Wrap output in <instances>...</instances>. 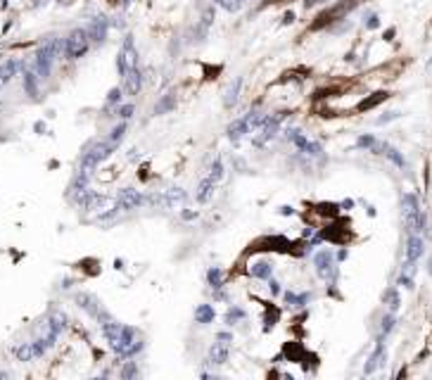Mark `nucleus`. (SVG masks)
<instances>
[{
  "label": "nucleus",
  "instance_id": "obj_1",
  "mask_svg": "<svg viewBox=\"0 0 432 380\" xmlns=\"http://www.w3.org/2000/svg\"><path fill=\"white\" fill-rule=\"evenodd\" d=\"M112 150H114V143H112V140H107V143H93L88 152L83 154L81 169L90 173L100 162H102V159H107L109 154H112Z\"/></svg>",
  "mask_w": 432,
  "mask_h": 380
},
{
  "label": "nucleus",
  "instance_id": "obj_2",
  "mask_svg": "<svg viewBox=\"0 0 432 380\" xmlns=\"http://www.w3.org/2000/svg\"><path fill=\"white\" fill-rule=\"evenodd\" d=\"M88 43H90L88 31L76 29V31H72V34H69V38H67V48H64V53H67V57H69V60H79V57H81V55L88 50Z\"/></svg>",
  "mask_w": 432,
  "mask_h": 380
},
{
  "label": "nucleus",
  "instance_id": "obj_3",
  "mask_svg": "<svg viewBox=\"0 0 432 380\" xmlns=\"http://www.w3.org/2000/svg\"><path fill=\"white\" fill-rule=\"evenodd\" d=\"M45 349H48V344L43 340H38V342H24V344H19V347H15V356H17L19 361H34L38 356H43Z\"/></svg>",
  "mask_w": 432,
  "mask_h": 380
},
{
  "label": "nucleus",
  "instance_id": "obj_4",
  "mask_svg": "<svg viewBox=\"0 0 432 380\" xmlns=\"http://www.w3.org/2000/svg\"><path fill=\"white\" fill-rule=\"evenodd\" d=\"M333 259L335 257L328 252V250H323V252L316 254V273H318V278H323V281H333L335 278Z\"/></svg>",
  "mask_w": 432,
  "mask_h": 380
},
{
  "label": "nucleus",
  "instance_id": "obj_5",
  "mask_svg": "<svg viewBox=\"0 0 432 380\" xmlns=\"http://www.w3.org/2000/svg\"><path fill=\"white\" fill-rule=\"evenodd\" d=\"M117 202H119V209H138L140 205H145V198L133 188H121L117 195Z\"/></svg>",
  "mask_w": 432,
  "mask_h": 380
},
{
  "label": "nucleus",
  "instance_id": "obj_6",
  "mask_svg": "<svg viewBox=\"0 0 432 380\" xmlns=\"http://www.w3.org/2000/svg\"><path fill=\"white\" fill-rule=\"evenodd\" d=\"M88 36H90V41L102 43V41H105V36H107V19H105V17H95V19H93V22H90V27H88Z\"/></svg>",
  "mask_w": 432,
  "mask_h": 380
},
{
  "label": "nucleus",
  "instance_id": "obj_7",
  "mask_svg": "<svg viewBox=\"0 0 432 380\" xmlns=\"http://www.w3.org/2000/svg\"><path fill=\"white\" fill-rule=\"evenodd\" d=\"M140 86H143L140 72H138V69H128V72L124 74V91H126L128 95H138Z\"/></svg>",
  "mask_w": 432,
  "mask_h": 380
},
{
  "label": "nucleus",
  "instance_id": "obj_8",
  "mask_svg": "<svg viewBox=\"0 0 432 380\" xmlns=\"http://www.w3.org/2000/svg\"><path fill=\"white\" fill-rule=\"evenodd\" d=\"M250 128H252V126H250L247 117H245V119H235L233 124L228 126V138H231L233 143H238V140H240L245 133H250Z\"/></svg>",
  "mask_w": 432,
  "mask_h": 380
},
{
  "label": "nucleus",
  "instance_id": "obj_9",
  "mask_svg": "<svg viewBox=\"0 0 432 380\" xmlns=\"http://www.w3.org/2000/svg\"><path fill=\"white\" fill-rule=\"evenodd\" d=\"M420 254H423V240L415 236V233H411L408 243H406V259L415 262V259H420Z\"/></svg>",
  "mask_w": 432,
  "mask_h": 380
},
{
  "label": "nucleus",
  "instance_id": "obj_10",
  "mask_svg": "<svg viewBox=\"0 0 432 380\" xmlns=\"http://www.w3.org/2000/svg\"><path fill=\"white\" fill-rule=\"evenodd\" d=\"M185 190L180 188H169L164 190V207H180V205H185Z\"/></svg>",
  "mask_w": 432,
  "mask_h": 380
},
{
  "label": "nucleus",
  "instance_id": "obj_11",
  "mask_svg": "<svg viewBox=\"0 0 432 380\" xmlns=\"http://www.w3.org/2000/svg\"><path fill=\"white\" fill-rule=\"evenodd\" d=\"M382 363H385V344L380 342L378 347H375V352L370 354V359H368V363H366V368H363V371L370 375V373L375 371V368H380Z\"/></svg>",
  "mask_w": 432,
  "mask_h": 380
},
{
  "label": "nucleus",
  "instance_id": "obj_12",
  "mask_svg": "<svg viewBox=\"0 0 432 380\" xmlns=\"http://www.w3.org/2000/svg\"><path fill=\"white\" fill-rule=\"evenodd\" d=\"M211 195H214V181H211V178L199 181V185H197V202H199V205L209 202V200H211Z\"/></svg>",
  "mask_w": 432,
  "mask_h": 380
},
{
  "label": "nucleus",
  "instance_id": "obj_13",
  "mask_svg": "<svg viewBox=\"0 0 432 380\" xmlns=\"http://www.w3.org/2000/svg\"><path fill=\"white\" fill-rule=\"evenodd\" d=\"M228 359V349H226L224 342H216L211 349H209V361L214 363V366H221V363Z\"/></svg>",
  "mask_w": 432,
  "mask_h": 380
},
{
  "label": "nucleus",
  "instance_id": "obj_14",
  "mask_svg": "<svg viewBox=\"0 0 432 380\" xmlns=\"http://www.w3.org/2000/svg\"><path fill=\"white\" fill-rule=\"evenodd\" d=\"M240 88H243V79H235V81L228 86V91H226V98H224V105H226V107H233L235 102H238Z\"/></svg>",
  "mask_w": 432,
  "mask_h": 380
},
{
  "label": "nucleus",
  "instance_id": "obj_15",
  "mask_svg": "<svg viewBox=\"0 0 432 380\" xmlns=\"http://www.w3.org/2000/svg\"><path fill=\"white\" fill-rule=\"evenodd\" d=\"M401 209H404V219L418 214V212H420V209H418V198H415V195H404V198H401Z\"/></svg>",
  "mask_w": 432,
  "mask_h": 380
},
{
  "label": "nucleus",
  "instance_id": "obj_16",
  "mask_svg": "<svg viewBox=\"0 0 432 380\" xmlns=\"http://www.w3.org/2000/svg\"><path fill=\"white\" fill-rule=\"evenodd\" d=\"M214 309H211V304H199L197 309H195V321L197 323H211L214 321Z\"/></svg>",
  "mask_w": 432,
  "mask_h": 380
},
{
  "label": "nucleus",
  "instance_id": "obj_17",
  "mask_svg": "<svg viewBox=\"0 0 432 380\" xmlns=\"http://www.w3.org/2000/svg\"><path fill=\"white\" fill-rule=\"evenodd\" d=\"M76 302H79L88 314H93V316L100 314V307H98V302H95V297H90V295H76Z\"/></svg>",
  "mask_w": 432,
  "mask_h": 380
},
{
  "label": "nucleus",
  "instance_id": "obj_18",
  "mask_svg": "<svg viewBox=\"0 0 432 380\" xmlns=\"http://www.w3.org/2000/svg\"><path fill=\"white\" fill-rule=\"evenodd\" d=\"M382 100H387V93L385 91H380V93H373L370 98H366L363 102L359 105V112H366V109H370V107H375V105H380Z\"/></svg>",
  "mask_w": 432,
  "mask_h": 380
},
{
  "label": "nucleus",
  "instance_id": "obj_19",
  "mask_svg": "<svg viewBox=\"0 0 432 380\" xmlns=\"http://www.w3.org/2000/svg\"><path fill=\"white\" fill-rule=\"evenodd\" d=\"M48 326L53 328L55 333H60V330H64V326H67V316H64L62 311H53L50 318H48Z\"/></svg>",
  "mask_w": 432,
  "mask_h": 380
},
{
  "label": "nucleus",
  "instance_id": "obj_20",
  "mask_svg": "<svg viewBox=\"0 0 432 380\" xmlns=\"http://www.w3.org/2000/svg\"><path fill=\"white\" fill-rule=\"evenodd\" d=\"M24 88H27V93L34 98L38 93V86H36V72L34 69H29V72H24Z\"/></svg>",
  "mask_w": 432,
  "mask_h": 380
},
{
  "label": "nucleus",
  "instance_id": "obj_21",
  "mask_svg": "<svg viewBox=\"0 0 432 380\" xmlns=\"http://www.w3.org/2000/svg\"><path fill=\"white\" fill-rule=\"evenodd\" d=\"M250 271H252V276H257V278H269L271 276V264L269 262H254Z\"/></svg>",
  "mask_w": 432,
  "mask_h": 380
},
{
  "label": "nucleus",
  "instance_id": "obj_22",
  "mask_svg": "<svg viewBox=\"0 0 432 380\" xmlns=\"http://www.w3.org/2000/svg\"><path fill=\"white\" fill-rule=\"evenodd\" d=\"M17 69H19V62H15V60H8V62L0 67V76L5 79V83H8L10 79L15 76V74H17Z\"/></svg>",
  "mask_w": 432,
  "mask_h": 380
},
{
  "label": "nucleus",
  "instance_id": "obj_23",
  "mask_svg": "<svg viewBox=\"0 0 432 380\" xmlns=\"http://www.w3.org/2000/svg\"><path fill=\"white\" fill-rule=\"evenodd\" d=\"M207 281H209V285H211V288H221V285H224V271H221V269H209L207 271Z\"/></svg>",
  "mask_w": 432,
  "mask_h": 380
},
{
  "label": "nucleus",
  "instance_id": "obj_24",
  "mask_svg": "<svg viewBox=\"0 0 432 380\" xmlns=\"http://www.w3.org/2000/svg\"><path fill=\"white\" fill-rule=\"evenodd\" d=\"M173 105H176L173 95H169V98H162V100H159V105L154 107V114H164V112H171Z\"/></svg>",
  "mask_w": 432,
  "mask_h": 380
},
{
  "label": "nucleus",
  "instance_id": "obj_25",
  "mask_svg": "<svg viewBox=\"0 0 432 380\" xmlns=\"http://www.w3.org/2000/svg\"><path fill=\"white\" fill-rule=\"evenodd\" d=\"M207 178H211V181H214V183L224 181V164L219 162V159H216V162L211 164V171H209V176H207Z\"/></svg>",
  "mask_w": 432,
  "mask_h": 380
},
{
  "label": "nucleus",
  "instance_id": "obj_26",
  "mask_svg": "<svg viewBox=\"0 0 432 380\" xmlns=\"http://www.w3.org/2000/svg\"><path fill=\"white\" fill-rule=\"evenodd\" d=\"M385 304H387L392 311H396V309H399V292H396L394 288L385 292Z\"/></svg>",
  "mask_w": 432,
  "mask_h": 380
},
{
  "label": "nucleus",
  "instance_id": "obj_27",
  "mask_svg": "<svg viewBox=\"0 0 432 380\" xmlns=\"http://www.w3.org/2000/svg\"><path fill=\"white\" fill-rule=\"evenodd\" d=\"M385 154H387V157L396 164V166H401V169L406 166V159L401 157V154H399V150H394V147H389V145H387V147H385Z\"/></svg>",
  "mask_w": 432,
  "mask_h": 380
},
{
  "label": "nucleus",
  "instance_id": "obj_28",
  "mask_svg": "<svg viewBox=\"0 0 432 380\" xmlns=\"http://www.w3.org/2000/svg\"><path fill=\"white\" fill-rule=\"evenodd\" d=\"M394 316H392V314H387V316L382 318V326H380V340H382V337H385V335L389 333V330H392V328H394Z\"/></svg>",
  "mask_w": 432,
  "mask_h": 380
},
{
  "label": "nucleus",
  "instance_id": "obj_29",
  "mask_svg": "<svg viewBox=\"0 0 432 380\" xmlns=\"http://www.w3.org/2000/svg\"><path fill=\"white\" fill-rule=\"evenodd\" d=\"M264 245H273L271 250H285L290 243L285 240V238H266V240H264Z\"/></svg>",
  "mask_w": 432,
  "mask_h": 380
},
{
  "label": "nucleus",
  "instance_id": "obj_30",
  "mask_svg": "<svg viewBox=\"0 0 432 380\" xmlns=\"http://www.w3.org/2000/svg\"><path fill=\"white\" fill-rule=\"evenodd\" d=\"M238 318H245V311L243 309H238V307H233L228 314H226V323H235Z\"/></svg>",
  "mask_w": 432,
  "mask_h": 380
},
{
  "label": "nucleus",
  "instance_id": "obj_31",
  "mask_svg": "<svg viewBox=\"0 0 432 380\" xmlns=\"http://www.w3.org/2000/svg\"><path fill=\"white\" fill-rule=\"evenodd\" d=\"M285 299H288V304H292V307H302L306 299H309V295H302V297H297V295L288 292V295H285Z\"/></svg>",
  "mask_w": 432,
  "mask_h": 380
},
{
  "label": "nucleus",
  "instance_id": "obj_32",
  "mask_svg": "<svg viewBox=\"0 0 432 380\" xmlns=\"http://www.w3.org/2000/svg\"><path fill=\"white\" fill-rule=\"evenodd\" d=\"M124 133H126V124H119V126L114 128V131H112V136H109V140H112V143L117 145L119 140L124 138Z\"/></svg>",
  "mask_w": 432,
  "mask_h": 380
},
{
  "label": "nucleus",
  "instance_id": "obj_33",
  "mask_svg": "<svg viewBox=\"0 0 432 380\" xmlns=\"http://www.w3.org/2000/svg\"><path fill=\"white\" fill-rule=\"evenodd\" d=\"M135 373H138V368H135V363L133 361H128L124 368H121V378H135Z\"/></svg>",
  "mask_w": 432,
  "mask_h": 380
},
{
  "label": "nucleus",
  "instance_id": "obj_34",
  "mask_svg": "<svg viewBox=\"0 0 432 380\" xmlns=\"http://www.w3.org/2000/svg\"><path fill=\"white\" fill-rule=\"evenodd\" d=\"M373 145H375V138L373 136H361L356 140V147H373Z\"/></svg>",
  "mask_w": 432,
  "mask_h": 380
},
{
  "label": "nucleus",
  "instance_id": "obj_35",
  "mask_svg": "<svg viewBox=\"0 0 432 380\" xmlns=\"http://www.w3.org/2000/svg\"><path fill=\"white\" fill-rule=\"evenodd\" d=\"M119 100H121V88H114V91H109V95H107V105H117Z\"/></svg>",
  "mask_w": 432,
  "mask_h": 380
},
{
  "label": "nucleus",
  "instance_id": "obj_36",
  "mask_svg": "<svg viewBox=\"0 0 432 380\" xmlns=\"http://www.w3.org/2000/svg\"><path fill=\"white\" fill-rule=\"evenodd\" d=\"M133 109H135L133 105H124V107L119 109V117H121V119H131V114H133Z\"/></svg>",
  "mask_w": 432,
  "mask_h": 380
},
{
  "label": "nucleus",
  "instance_id": "obj_37",
  "mask_svg": "<svg viewBox=\"0 0 432 380\" xmlns=\"http://www.w3.org/2000/svg\"><path fill=\"white\" fill-rule=\"evenodd\" d=\"M221 5L226 10H231V12H235V10L240 8V0H221Z\"/></svg>",
  "mask_w": 432,
  "mask_h": 380
},
{
  "label": "nucleus",
  "instance_id": "obj_38",
  "mask_svg": "<svg viewBox=\"0 0 432 380\" xmlns=\"http://www.w3.org/2000/svg\"><path fill=\"white\" fill-rule=\"evenodd\" d=\"M216 340H219V342H224V344H228L233 337H231V333H219L216 335Z\"/></svg>",
  "mask_w": 432,
  "mask_h": 380
},
{
  "label": "nucleus",
  "instance_id": "obj_39",
  "mask_svg": "<svg viewBox=\"0 0 432 380\" xmlns=\"http://www.w3.org/2000/svg\"><path fill=\"white\" fill-rule=\"evenodd\" d=\"M375 27H380L378 17H368V29H375Z\"/></svg>",
  "mask_w": 432,
  "mask_h": 380
},
{
  "label": "nucleus",
  "instance_id": "obj_40",
  "mask_svg": "<svg viewBox=\"0 0 432 380\" xmlns=\"http://www.w3.org/2000/svg\"><path fill=\"white\" fill-rule=\"evenodd\" d=\"M292 19H295V15H292V12H288V15L283 17V22H285V24H292Z\"/></svg>",
  "mask_w": 432,
  "mask_h": 380
},
{
  "label": "nucleus",
  "instance_id": "obj_41",
  "mask_svg": "<svg viewBox=\"0 0 432 380\" xmlns=\"http://www.w3.org/2000/svg\"><path fill=\"white\" fill-rule=\"evenodd\" d=\"M278 290H280V288H278V283L271 281V292H273V295H278Z\"/></svg>",
  "mask_w": 432,
  "mask_h": 380
},
{
  "label": "nucleus",
  "instance_id": "obj_42",
  "mask_svg": "<svg viewBox=\"0 0 432 380\" xmlns=\"http://www.w3.org/2000/svg\"><path fill=\"white\" fill-rule=\"evenodd\" d=\"M3 86H5V79H3V76H0V88H3Z\"/></svg>",
  "mask_w": 432,
  "mask_h": 380
},
{
  "label": "nucleus",
  "instance_id": "obj_43",
  "mask_svg": "<svg viewBox=\"0 0 432 380\" xmlns=\"http://www.w3.org/2000/svg\"><path fill=\"white\" fill-rule=\"evenodd\" d=\"M427 69H432V62H430V64H427Z\"/></svg>",
  "mask_w": 432,
  "mask_h": 380
},
{
  "label": "nucleus",
  "instance_id": "obj_44",
  "mask_svg": "<svg viewBox=\"0 0 432 380\" xmlns=\"http://www.w3.org/2000/svg\"><path fill=\"white\" fill-rule=\"evenodd\" d=\"M216 3H221V0H216Z\"/></svg>",
  "mask_w": 432,
  "mask_h": 380
}]
</instances>
